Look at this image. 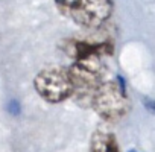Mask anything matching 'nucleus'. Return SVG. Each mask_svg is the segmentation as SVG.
Here are the masks:
<instances>
[{
	"label": "nucleus",
	"mask_w": 155,
	"mask_h": 152,
	"mask_svg": "<svg viewBox=\"0 0 155 152\" xmlns=\"http://www.w3.org/2000/svg\"><path fill=\"white\" fill-rule=\"evenodd\" d=\"M68 78L71 84V96L78 99V102H90L93 93L101 85V79L104 74V65L101 61V55L88 53L67 68Z\"/></svg>",
	"instance_id": "obj_1"
},
{
	"label": "nucleus",
	"mask_w": 155,
	"mask_h": 152,
	"mask_svg": "<svg viewBox=\"0 0 155 152\" xmlns=\"http://www.w3.org/2000/svg\"><path fill=\"white\" fill-rule=\"evenodd\" d=\"M90 104L93 110L108 122L120 120L129 111V99L117 82H101Z\"/></svg>",
	"instance_id": "obj_3"
},
{
	"label": "nucleus",
	"mask_w": 155,
	"mask_h": 152,
	"mask_svg": "<svg viewBox=\"0 0 155 152\" xmlns=\"http://www.w3.org/2000/svg\"><path fill=\"white\" fill-rule=\"evenodd\" d=\"M90 152H120L116 137L107 131H97L91 135Z\"/></svg>",
	"instance_id": "obj_5"
},
{
	"label": "nucleus",
	"mask_w": 155,
	"mask_h": 152,
	"mask_svg": "<svg viewBox=\"0 0 155 152\" xmlns=\"http://www.w3.org/2000/svg\"><path fill=\"white\" fill-rule=\"evenodd\" d=\"M59 9L74 23L99 28L113 14V0H56Z\"/></svg>",
	"instance_id": "obj_2"
},
{
	"label": "nucleus",
	"mask_w": 155,
	"mask_h": 152,
	"mask_svg": "<svg viewBox=\"0 0 155 152\" xmlns=\"http://www.w3.org/2000/svg\"><path fill=\"white\" fill-rule=\"evenodd\" d=\"M37 93L50 104H59L71 96V84L67 68L50 67L41 70L34 81Z\"/></svg>",
	"instance_id": "obj_4"
}]
</instances>
